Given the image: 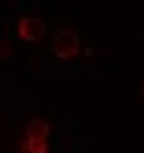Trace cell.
<instances>
[{
	"label": "cell",
	"instance_id": "obj_1",
	"mask_svg": "<svg viewBox=\"0 0 144 153\" xmlns=\"http://www.w3.org/2000/svg\"><path fill=\"white\" fill-rule=\"evenodd\" d=\"M48 134H50V127L46 120L41 117L31 120L22 139V153H48Z\"/></svg>",
	"mask_w": 144,
	"mask_h": 153
},
{
	"label": "cell",
	"instance_id": "obj_2",
	"mask_svg": "<svg viewBox=\"0 0 144 153\" xmlns=\"http://www.w3.org/2000/svg\"><path fill=\"white\" fill-rule=\"evenodd\" d=\"M53 53L62 60H70L79 53V36L72 29H58L53 33Z\"/></svg>",
	"mask_w": 144,
	"mask_h": 153
},
{
	"label": "cell",
	"instance_id": "obj_3",
	"mask_svg": "<svg viewBox=\"0 0 144 153\" xmlns=\"http://www.w3.org/2000/svg\"><path fill=\"white\" fill-rule=\"evenodd\" d=\"M17 31H19V36H22L24 41L36 43V41H41L43 33H46V22H43L41 17H34V14H31V17H24V19L19 22Z\"/></svg>",
	"mask_w": 144,
	"mask_h": 153
},
{
	"label": "cell",
	"instance_id": "obj_4",
	"mask_svg": "<svg viewBox=\"0 0 144 153\" xmlns=\"http://www.w3.org/2000/svg\"><path fill=\"white\" fill-rule=\"evenodd\" d=\"M10 50H12V45H10V41L0 36V60H2V57H7V55H10Z\"/></svg>",
	"mask_w": 144,
	"mask_h": 153
},
{
	"label": "cell",
	"instance_id": "obj_5",
	"mask_svg": "<svg viewBox=\"0 0 144 153\" xmlns=\"http://www.w3.org/2000/svg\"><path fill=\"white\" fill-rule=\"evenodd\" d=\"M142 96H144V84H142Z\"/></svg>",
	"mask_w": 144,
	"mask_h": 153
}]
</instances>
